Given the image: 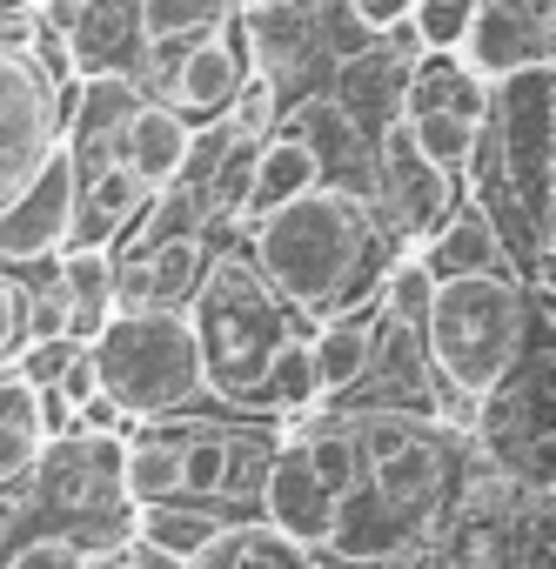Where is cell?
Returning <instances> with one entry per match:
<instances>
[{
    "label": "cell",
    "mask_w": 556,
    "mask_h": 569,
    "mask_svg": "<svg viewBox=\"0 0 556 569\" xmlns=\"http://www.w3.org/2000/svg\"><path fill=\"white\" fill-rule=\"evenodd\" d=\"M389 254H396V241L376 221L369 194L336 188V181H316L296 201L248 221V261L309 322L342 316L356 302H376V281H383Z\"/></svg>",
    "instance_id": "obj_1"
},
{
    "label": "cell",
    "mask_w": 556,
    "mask_h": 569,
    "mask_svg": "<svg viewBox=\"0 0 556 569\" xmlns=\"http://www.w3.org/2000/svg\"><path fill=\"white\" fill-rule=\"evenodd\" d=\"M529 316H536V289L509 268H496V274H443L429 289L423 329H416L429 382H443L463 409H476L509 376Z\"/></svg>",
    "instance_id": "obj_2"
},
{
    "label": "cell",
    "mask_w": 556,
    "mask_h": 569,
    "mask_svg": "<svg viewBox=\"0 0 556 569\" xmlns=\"http://www.w3.org/2000/svg\"><path fill=\"white\" fill-rule=\"evenodd\" d=\"M188 329L201 356V382L215 396H261V362L268 349L296 329V309L261 281L248 254H208L195 296H188Z\"/></svg>",
    "instance_id": "obj_3"
},
{
    "label": "cell",
    "mask_w": 556,
    "mask_h": 569,
    "mask_svg": "<svg viewBox=\"0 0 556 569\" xmlns=\"http://www.w3.org/2000/svg\"><path fill=\"white\" fill-rule=\"evenodd\" d=\"M88 362L121 416H175L208 389L181 309H115L88 336Z\"/></svg>",
    "instance_id": "obj_4"
},
{
    "label": "cell",
    "mask_w": 556,
    "mask_h": 569,
    "mask_svg": "<svg viewBox=\"0 0 556 569\" xmlns=\"http://www.w3.org/2000/svg\"><path fill=\"white\" fill-rule=\"evenodd\" d=\"M235 21H241V54H248V88L235 101V128L268 134V121L289 101H302L329 81L322 14H316V0H248V8H235Z\"/></svg>",
    "instance_id": "obj_5"
},
{
    "label": "cell",
    "mask_w": 556,
    "mask_h": 569,
    "mask_svg": "<svg viewBox=\"0 0 556 569\" xmlns=\"http://www.w3.org/2000/svg\"><path fill=\"white\" fill-rule=\"evenodd\" d=\"M68 88L34 41H0V201L61 148Z\"/></svg>",
    "instance_id": "obj_6"
},
{
    "label": "cell",
    "mask_w": 556,
    "mask_h": 569,
    "mask_svg": "<svg viewBox=\"0 0 556 569\" xmlns=\"http://www.w3.org/2000/svg\"><path fill=\"white\" fill-rule=\"evenodd\" d=\"M483 114H489V81H476V74L456 61V48H416L409 81H403V114H396V121L416 134V148H423L436 168L463 174V154H469Z\"/></svg>",
    "instance_id": "obj_7"
},
{
    "label": "cell",
    "mask_w": 556,
    "mask_h": 569,
    "mask_svg": "<svg viewBox=\"0 0 556 569\" xmlns=\"http://www.w3.org/2000/svg\"><path fill=\"white\" fill-rule=\"evenodd\" d=\"M356 429V462H363V482L376 489V496H389L416 529L436 516V496H443V482H449V442L436 436V422H423V416H403V409H376V416H363V422H349Z\"/></svg>",
    "instance_id": "obj_8"
},
{
    "label": "cell",
    "mask_w": 556,
    "mask_h": 569,
    "mask_svg": "<svg viewBox=\"0 0 556 569\" xmlns=\"http://www.w3.org/2000/svg\"><path fill=\"white\" fill-rule=\"evenodd\" d=\"M489 141L536 234H549V61L489 81Z\"/></svg>",
    "instance_id": "obj_9"
},
{
    "label": "cell",
    "mask_w": 556,
    "mask_h": 569,
    "mask_svg": "<svg viewBox=\"0 0 556 569\" xmlns=\"http://www.w3.org/2000/svg\"><path fill=\"white\" fill-rule=\"evenodd\" d=\"M456 194H463V181H456L449 168H436V161L416 148V134H409L403 121H389V128L376 134L369 208H376V221L389 228V241H396V248L429 241V234L443 228V214L456 208Z\"/></svg>",
    "instance_id": "obj_10"
},
{
    "label": "cell",
    "mask_w": 556,
    "mask_h": 569,
    "mask_svg": "<svg viewBox=\"0 0 556 569\" xmlns=\"http://www.w3.org/2000/svg\"><path fill=\"white\" fill-rule=\"evenodd\" d=\"M75 234V161L54 148L8 201H0V268H28L54 261Z\"/></svg>",
    "instance_id": "obj_11"
},
{
    "label": "cell",
    "mask_w": 556,
    "mask_h": 569,
    "mask_svg": "<svg viewBox=\"0 0 556 569\" xmlns=\"http://www.w3.org/2000/svg\"><path fill=\"white\" fill-rule=\"evenodd\" d=\"M409 61H416V34L409 28H389V34H376V41H363L356 54H342V61H329V81H322V94L376 141L396 114H403V81H409Z\"/></svg>",
    "instance_id": "obj_12"
},
{
    "label": "cell",
    "mask_w": 556,
    "mask_h": 569,
    "mask_svg": "<svg viewBox=\"0 0 556 569\" xmlns=\"http://www.w3.org/2000/svg\"><path fill=\"white\" fill-rule=\"evenodd\" d=\"M241 88H248V54H241V21L228 14L221 28H208L201 41H188V48L175 54L161 101H168L181 121H195V128H201V121L235 114Z\"/></svg>",
    "instance_id": "obj_13"
},
{
    "label": "cell",
    "mask_w": 556,
    "mask_h": 569,
    "mask_svg": "<svg viewBox=\"0 0 556 569\" xmlns=\"http://www.w3.org/2000/svg\"><path fill=\"white\" fill-rule=\"evenodd\" d=\"M201 268H208V234L115 248V309H188Z\"/></svg>",
    "instance_id": "obj_14"
},
{
    "label": "cell",
    "mask_w": 556,
    "mask_h": 569,
    "mask_svg": "<svg viewBox=\"0 0 556 569\" xmlns=\"http://www.w3.org/2000/svg\"><path fill=\"white\" fill-rule=\"evenodd\" d=\"M556 54V28H536L509 0H469V21L456 34V61L476 81H503L516 68H543Z\"/></svg>",
    "instance_id": "obj_15"
},
{
    "label": "cell",
    "mask_w": 556,
    "mask_h": 569,
    "mask_svg": "<svg viewBox=\"0 0 556 569\" xmlns=\"http://www.w3.org/2000/svg\"><path fill=\"white\" fill-rule=\"evenodd\" d=\"M268 128H289V134H302L309 141V154H316V168H322V181H336V188H356V194H369V174H376V141L316 88V94H302V101H289L282 114H275Z\"/></svg>",
    "instance_id": "obj_16"
},
{
    "label": "cell",
    "mask_w": 556,
    "mask_h": 569,
    "mask_svg": "<svg viewBox=\"0 0 556 569\" xmlns=\"http://www.w3.org/2000/svg\"><path fill=\"white\" fill-rule=\"evenodd\" d=\"M54 21V41L81 74H135L141 61V21H135V0H81L68 14H48Z\"/></svg>",
    "instance_id": "obj_17"
},
{
    "label": "cell",
    "mask_w": 556,
    "mask_h": 569,
    "mask_svg": "<svg viewBox=\"0 0 556 569\" xmlns=\"http://www.w3.org/2000/svg\"><path fill=\"white\" fill-rule=\"evenodd\" d=\"M235 14V0H135V21H141V61H135V81L148 101H161L168 88V68L188 41H201L208 28H221Z\"/></svg>",
    "instance_id": "obj_18"
},
{
    "label": "cell",
    "mask_w": 556,
    "mask_h": 569,
    "mask_svg": "<svg viewBox=\"0 0 556 569\" xmlns=\"http://www.w3.org/2000/svg\"><path fill=\"white\" fill-rule=\"evenodd\" d=\"M261 509H268V522H275V536H289V542H302V549H316V542H329V522H336V496L309 476V462H302V449L289 442L275 462H261Z\"/></svg>",
    "instance_id": "obj_19"
},
{
    "label": "cell",
    "mask_w": 556,
    "mask_h": 569,
    "mask_svg": "<svg viewBox=\"0 0 556 569\" xmlns=\"http://www.w3.org/2000/svg\"><path fill=\"white\" fill-rule=\"evenodd\" d=\"M188 148H195V121H181L168 101H135V114L121 121V141H115V154L128 161V174L155 194V188H168L181 168H188Z\"/></svg>",
    "instance_id": "obj_20"
},
{
    "label": "cell",
    "mask_w": 556,
    "mask_h": 569,
    "mask_svg": "<svg viewBox=\"0 0 556 569\" xmlns=\"http://www.w3.org/2000/svg\"><path fill=\"white\" fill-rule=\"evenodd\" d=\"M316 181H322V168H316V154H309V141H302V134H289V128H268V134H255L241 228H248V221H261L268 208L296 201V194H302V188H316Z\"/></svg>",
    "instance_id": "obj_21"
},
{
    "label": "cell",
    "mask_w": 556,
    "mask_h": 569,
    "mask_svg": "<svg viewBox=\"0 0 556 569\" xmlns=\"http://www.w3.org/2000/svg\"><path fill=\"white\" fill-rule=\"evenodd\" d=\"M309 362H316V396H349L376 369V302L322 316V329L309 336Z\"/></svg>",
    "instance_id": "obj_22"
},
{
    "label": "cell",
    "mask_w": 556,
    "mask_h": 569,
    "mask_svg": "<svg viewBox=\"0 0 556 569\" xmlns=\"http://www.w3.org/2000/svg\"><path fill=\"white\" fill-rule=\"evenodd\" d=\"M416 254H423V268H429L436 281H443V274H496V268H509V254H503L489 214H483L469 194H456V208L443 214V228H436L429 241H416ZM509 274H516V268H509Z\"/></svg>",
    "instance_id": "obj_23"
},
{
    "label": "cell",
    "mask_w": 556,
    "mask_h": 569,
    "mask_svg": "<svg viewBox=\"0 0 556 569\" xmlns=\"http://www.w3.org/2000/svg\"><path fill=\"white\" fill-rule=\"evenodd\" d=\"M195 436L175 442L181 449V496H241L261 482V462L241 436H215V422H188Z\"/></svg>",
    "instance_id": "obj_24"
},
{
    "label": "cell",
    "mask_w": 556,
    "mask_h": 569,
    "mask_svg": "<svg viewBox=\"0 0 556 569\" xmlns=\"http://www.w3.org/2000/svg\"><path fill=\"white\" fill-rule=\"evenodd\" d=\"M54 281L68 296V336L88 342L108 316H115V248L101 241H68L54 254Z\"/></svg>",
    "instance_id": "obj_25"
},
{
    "label": "cell",
    "mask_w": 556,
    "mask_h": 569,
    "mask_svg": "<svg viewBox=\"0 0 556 569\" xmlns=\"http://www.w3.org/2000/svg\"><path fill=\"white\" fill-rule=\"evenodd\" d=\"M215 536H221V516H208V509H181L175 496L135 509V542H148V549L168 556V562H195Z\"/></svg>",
    "instance_id": "obj_26"
},
{
    "label": "cell",
    "mask_w": 556,
    "mask_h": 569,
    "mask_svg": "<svg viewBox=\"0 0 556 569\" xmlns=\"http://www.w3.org/2000/svg\"><path fill=\"white\" fill-rule=\"evenodd\" d=\"M41 422H34V382L21 369L0 376V482H14L21 469H34L41 456Z\"/></svg>",
    "instance_id": "obj_27"
},
{
    "label": "cell",
    "mask_w": 556,
    "mask_h": 569,
    "mask_svg": "<svg viewBox=\"0 0 556 569\" xmlns=\"http://www.w3.org/2000/svg\"><path fill=\"white\" fill-rule=\"evenodd\" d=\"M201 556L221 562V569H316L302 542L275 536V529H221Z\"/></svg>",
    "instance_id": "obj_28"
},
{
    "label": "cell",
    "mask_w": 556,
    "mask_h": 569,
    "mask_svg": "<svg viewBox=\"0 0 556 569\" xmlns=\"http://www.w3.org/2000/svg\"><path fill=\"white\" fill-rule=\"evenodd\" d=\"M261 396H268L275 409H309V402H322V396H316V362H309V336H302V329H289L282 342L268 349V362H261Z\"/></svg>",
    "instance_id": "obj_29"
},
{
    "label": "cell",
    "mask_w": 556,
    "mask_h": 569,
    "mask_svg": "<svg viewBox=\"0 0 556 569\" xmlns=\"http://www.w3.org/2000/svg\"><path fill=\"white\" fill-rule=\"evenodd\" d=\"M296 449H302L309 476H316L329 496H349V489H356L363 462H356V429H349V422H316V429L296 436Z\"/></svg>",
    "instance_id": "obj_30"
},
{
    "label": "cell",
    "mask_w": 556,
    "mask_h": 569,
    "mask_svg": "<svg viewBox=\"0 0 556 569\" xmlns=\"http://www.w3.org/2000/svg\"><path fill=\"white\" fill-rule=\"evenodd\" d=\"M115 476L135 502H168V496H181V449L175 442H135V449H121Z\"/></svg>",
    "instance_id": "obj_31"
},
{
    "label": "cell",
    "mask_w": 556,
    "mask_h": 569,
    "mask_svg": "<svg viewBox=\"0 0 556 569\" xmlns=\"http://www.w3.org/2000/svg\"><path fill=\"white\" fill-rule=\"evenodd\" d=\"M75 356H81V342H75V336H41V342H21L14 369H21L28 382H54V376H61Z\"/></svg>",
    "instance_id": "obj_32"
},
{
    "label": "cell",
    "mask_w": 556,
    "mask_h": 569,
    "mask_svg": "<svg viewBox=\"0 0 556 569\" xmlns=\"http://www.w3.org/2000/svg\"><path fill=\"white\" fill-rule=\"evenodd\" d=\"M8 569H88V549L75 536H34L8 556Z\"/></svg>",
    "instance_id": "obj_33"
},
{
    "label": "cell",
    "mask_w": 556,
    "mask_h": 569,
    "mask_svg": "<svg viewBox=\"0 0 556 569\" xmlns=\"http://www.w3.org/2000/svg\"><path fill=\"white\" fill-rule=\"evenodd\" d=\"M21 342H28V281L0 274V362L21 356Z\"/></svg>",
    "instance_id": "obj_34"
},
{
    "label": "cell",
    "mask_w": 556,
    "mask_h": 569,
    "mask_svg": "<svg viewBox=\"0 0 556 569\" xmlns=\"http://www.w3.org/2000/svg\"><path fill=\"white\" fill-rule=\"evenodd\" d=\"M41 336H68V296L54 274L41 289H28V342H41Z\"/></svg>",
    "instance_id": "obj_35"
},
{
    "label": "cell",
    "mask_w": 556,
    "mask_h": 569,
    "mask_svg": "<svg viewBox=\"0 0 556 569\" xmlns=\"http://www.w3.org/2000/svg\"><path fill=\"white\" fill-rule=\"evenodd\" d=\"M356 8V21L369 28V34H389V28H403L409 14H416V0H349Z\"/></svg>",
    "instance_id": "obj_36"
},
{
    "label": "cell",
    "mask_w": 556,
    "mask_h": 569,
    "mask_svg": "<svg viewBox=\"0 0 556 569\" xmlns=\"http://www.w3.org/2000/svg\"><path fill=\"white\" fill-rule=\"evenodd\" d=\"M516 14H529L536 28H556V0H509Z\"/></svg>",
    "instance_id": "obj_37"
},
{
    "label": "cell",
    "mask_w": 556,
    "mask_h": 569,
    "mask_svg": "<svg viewBox=\"0 0 556 569\" xmlns=\"http://www.w3.org/2000/svg\"><path fill=\"white\" fill-rule=\"evenodd\" d=\"M68 8H81V0H41V14H68Z\"/></svg>",
    "instance_id": "obj_38"
},
{
    "label": "cell",
    "mask_w": 556,
    "mask_h": 569,
    "mask_svg": "<svg viewBox=\"0 0 556 569\" xmlns=\"http://www.w3.org/2000/svg\"><path fill=\"white\" fill-rule=\"evenodd\" d=\"M0 8H21V0H0Z\"/></svg>",
    "instance_id": "obj_39"
}]
</instances>
